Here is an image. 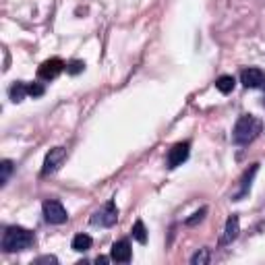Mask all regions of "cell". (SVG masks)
Wrapping results in <instances>:
<instances>
[{
    "mask_svg": "<svg viewBox=\"0 0 265 265\" xmlns=\"http://www.w3.org/2000/svg\"><path fill=\"white\" fill-rule=\"evenodd\" d=\"M116 220H118V207H116L114 201L104 203L102 207L91 215V224L93 226H102V228H110V226L116 224Z\"/></svg>",
    "mask_w": 265,
    "mask_h": 265,
    "instance_id": "obj_3",
    "label": "cell"
},
{
    "mask_svg": "<svg viewBox=\"0 0 265 265\" xmlns=\"http://www.w3.org/2000/svg\"><path fill=\"white\" fill-rule=\"evenodd\" d=\"M133 238L139 242V244H145L147 242V230H145V224L141 222V220H137L135 224H133Z\"/></svg>",
    "mask_w": 265,
    "mask_h": 265,
    "instance_id": "obj_15",
    "label": "cell"
},
{
    "mask_svg": "<svg viewBox=\"0 0 265 265\" xmlns=\"http://www.w3.org/2000/svg\"><path fill=\"white\" fill-rule=\"evenodd\" d=\"M240 83L247 89H257V87H261L265 83V73L257 66H249L240 73Z\"/></svg>",
    "mask_w": 265,
    "mask_h": 265,
    "instance_id": "obj_8",
    "label": "cell"
},
{
    "mask_svg": "<svg viewBox=\"0 0 265 265\" xmlns=\"http://www.w3.org/2000/svg\"><path fill=\"white\" fill-rule=\"evenodd\" d=\"M112 261V257H104V255H100V257L95 259V263H110Z\"/></svg>",
    "mask_w": 265,
    "mask_h": 265,
    "instance_id": "obj_22",
    "label": "cell"
},
{
    "mask_svg": "<svg viewBox=\"0 0 265 265\" xmlns=\"http://www.w3.org/2000/svg\"><path fill=\"white\" fill-rule=\"evenodd\" d=\"M238 232H240V220H238V215H230L228 222H226L224 236H222L220 242H222V244H230L232 240H236Z\"/></svg>",
    "mask_w": 265,
    "mask_h": 265,
    "instance_id": "obj_11",
    "label": "cell"
},
{
    "mask_svg": "<svg viewBox=\"0 0 265 265\" xmlns=\"http://www.w3.org/2000/svg\"><path fill=\"white\" fill-rule=\"evenodd\" d=\"M31 244H33V232H29L23 226H11L2 234V251L4 253L25 251Z\"/></svg>",
    "mask_w": 265,
    "mask_h": 265,
    "instance_id": "obj_2",
    "label": "cell"
},
{
    "mask_svg": "<svg viewBox=\"0 0 265 265\" xmlns=\"http://www.w3.org/2000/svg\"><path fill=\"white\" fill-rule=\"evenodd\" d=\"M42 211H44V220L48 224H64L68 220V213L64 209V205L56 199H46L42 203Z\"/></svg>",
    "mask_w": 265,
    "mask_h": 265,
    "instance_id": "obj_4",
    "label": "cell"
},
{
    "mask_svg": "<svg viewBox=\"0 0 265 265\" xmlns=\"http://www.w3.org/2000/svg\"><path fill=\"white\" fill-rule=\"evenodd\" d=\"M8 95H11L13 102H23V97L29 95V93H27V83L15 81L11 87H8Z\"/></svg>",
    "mask_w": 265,
    "mask_h": 265,
    "instance_id": "obj_14",
    "label": "cell"
},
{
    "mask_svg": "<svg viewBox=\"0 0 265 265\" xmlns=\"http://www.w3.org/2000/svg\"><path fill=\"white\" fill-rule=\"evenodd\" d=\"M263 131V122L253 114H242L240 118L234 124L232 131V143L236 145H249L259 137V133Z\"/></svg>",
    "mask_w": 265,
    "mask_h": 265,
    "instance_id": "obj_1",
    "label": "cell"
},
{
    "mask_svg": "<svg viewBox=\"0 0 265 265\" xmlns=\"http://www.w3.org/2000/svg\"><path fill=\"white\" fill-rule=\"evenodd\" d=\"M257 170H259V164H251V166H249V170L244 172L242 178H240V191L232 195V201H240L244 195H249L251 184H253V178H255V174H257Z\"/></svg>",
    "mask_w": 265,
    "mask_h": 265,
    "instance_id": "obj_10",
    "label": "cell"
},
{
    "mask_svg": "<svg viewBox=\"0 0 265 265\" xmlns=\"http://www.w3.org/2000/svg\"><path fill=\"white\" fill-rule=\"evenodd\" d=\"M263 104H265V89H263Z\"/></svg>",
    "mask_w": 265,
    "mask_h": 265,
    "instance_id": "obj_23",
    "label": "cell"
},
{
    "mask_svg": "<svg viewBox=\"0 0 265 265\" xmlns=\"http://www.w3.org/2000/svg\"><path fill=\"white\" fill-rule=\"evenodd\" d=\"M42 263H52V265H56V263H58V259L54 257V255H44V257H37L31 265H42Z\"/></svg>",
    "mask_w": 265,
    "mask_h": 265,
    "instance_id": "obj_21",
    "label": "cell"
},
{
    "mask_svg": "<svg viewBox=\"0 0 265 265\" xmlns=\"http://www.w3.org/2000/svg\"><path fill=\"white\" fill-rule=\"evenodd\" d=\"M209 261H211V251L209 249H201L191 257L193 265H203V263H209Z\"/></svg>",
    "mask_w": 265,
    "mask_h": 265,
    "instance_id": "obj_16",
    "label": "cell"
},
{
    "mask_svg": "<svg viewBox=\"0 0 265 265\" xmlns=\"http://www.w3.org/2000/svg\"><path fill=\"white\" fill-rule=\"evenodd\" d=\"M66 68V64L60 60V58H50V60H44L37 68V77L42 81H54L58 75Z\"/></svg>",
    "mask_w": 265,
    "mask_h": 265,
    "instance_id": "obj_5",
    "label": "cell"
},
{
    "mask_svg": "<svg viewBox=\"0 0 265 265\" xmlns=\"http://www.w3.org/2000/svg\"><path fill=\"white\" fill-rule=\"evenodd\" d=\"M27 93L31 97H42L46 93V89L42 83H27Z\"/></svg>",
    "mask_w": 265,
    "mask_h": 265,
    "instance_id": "obj_19",
    "label": "cell"
},
{
    "mask_svg": "<svg viewBox=\"0 0 265 265\" xmlns=\"http://www.w3.org/2000/svg\"><path fill=\"white\" fill-rule=\"evenodd\" d=\"M234 87H236V79H234L232 75H220L218 79H215V89H218L220 93H224V95L232 93Z\"/></svg>",
    "mask_w": 265,
    "mask_h": 265,
    "instance_id": "obj_13",
    "label": "cell"
},
{
    "mask_svg": "<svg viewBox=\"0 0 265 265\" xmlns=\"http://www.w3.org/2000/svg\"><path fill=\"white\" fill-rule=\"evenodd\" d=\"M13 168H15V166H13V162H11V160H4L2 164H0V172H2V174H0V182H2V184H6V182H8V176H11Z\"/></svg>",
    "mask_w": 265,
    "mask_h": 265,
    "instance_id": "obj_17",
    "label": "cell"
},
{
    "mask_svg": "<svg viewBox=\"0 0 265 265\" xmlns=\"http://www.w3.org/2000/svg\"><path fill=\"white\" fill-rule=\"evenodd\" d=\"M83 68H85L83 60H71L66 64V73L68 75H79V73H83Z\"/></svg>",
    "mask_w": 265,
    "mask_h": 265,
    "instance_id": "obj_18",
    "label": "cell"
},
{
    "mask_svg": "<svg viewBox=\"0 0 265 265\" xmlns=\"http://www.w3.org/2000/svg\"><path fill=\"white\" fill-rule=\"evenodd\" d=\"M64 160H66V149H64V147H54V149H50V151L46 153L44 168H42V176L54 174V172L62 166Z\"/></svg>",
    "mask_w": 265,
    "mask_h": 265,
    "instance_id": "obj_6",
    "label": "cell"
},
{
    "mask_svg": "<svg viewBox=\"0 0 265 265\" xmlns=\"http://www.w3.org/2000/svg\"><path fill=\"white\" fill-rule=\"evenodd\" d=\"M91 244H93V240H91L89 234L79 232V234H75V236H73V240H71V249L77 251V253H85V251H89V249H91Z\"/></svg>",
    "mask_w": 265,
    "mask_h": 265,
    "instance_id": "obj_12",
    "label": "cell"
},
{
    "mask_svg": "<svg viewBox=\"0 0 265 265\" xmlns=\"http://www.w3.org/2000/svg\"><path fill=\"white\" fill-rule=\"evenodd\" d=\"M131 255H133L131 242L126 240V238L114 242L112 249H110V257H112V261H116V263H129V261H131Z\"/></svg>",
    "mask_w": 265,
    "mask_h": 265,
    "instance_id": "obj_9",
    "label": "cell"
},
{
    "mask_svg": "<svg viewBox=\"0 0 265 265\" xmlns=\"http://www.w3.org/2000/svg\"><path fill=\"white\" fill-rule=\"evenodd\" d=\"M191 153V143L189 141H180L172 145V149L168 151V168H178L186 160H189Z\"/></svg>",
    "mask_w": 265,
    "mask_h": 265,
    "instance_id": "obj_7",
    "label": "cell"
},
{
    "mask_svg": "<svg viewBox=\"0 0 265 265\" xmlns=\"http://www.w3.org/2000/svg\"><path fill=\"white\" fill-rule=\"evenodd\" d=\"M205 213H207V207H201L199 211H195V213L191 215V218H186V220H184V224H186V226H195L197 222H201V220L205 218Z\"/></svg>",
    "mask_w": 265,
    "mask_h": 265,
    "instance_id": "obj_20",
    "label": "cell"
}]
</instances>
